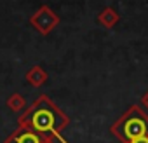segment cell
Returning <instances> with one entry per match:
<instances>
[{"label": "cell", "mask_w": 148, "mask_h": 143, "mask_svg": "<svg viewBox=\"0 0 148 143\" xmlns=\"http://www.w3.org/2000/svg\"><path fill=\"white\" fill-rule=\"evenodd\" d=\"M18 122L19 127H26L35 133L52 136L61 143H68L61 136V131L70 126V117L45 94L38 96L32 103V107L25 110L23 115H19Z\"/></svg>", "instance_id": "cell-1"}, {"label": "cell", "mask_w": 148, "mask_h": 143, "mask_svg": "<svg viewBox=\"0 0 148 143\" xmlns=\"http://www.w3.org/2000/svg\"><path fill=\"white\" fill-rule=\"evenodd\" d=\"M110 131L120 143H131L145 138L148 136V113L141 107L131 105L125 113L112 124Z\"/></svg>", "instance_id": "cell-2"}, {"label": "cell", "mask_w": 148, "mask_h": 143, "mask_svg": "<svg viewBox=\"0 0 148 143\" xmlns=\"http://www.w3.org/2000/svg\"><path fill=\"white\" fill-rule=\"evenodd\" d=\"M30 25L40 33V35H49L58 25H59V16L49 7V6H40L30 18Z\"/></svg>", "instance_id": "cell-3"}, {"label": "cell", "mask_w": 148, "mask_h": 143, "mask_svg": "<svg viewBox=\"0 0 148 143\" xmlns=\"http://www.w3.org/2000/svg\"><path fill=\"white\" fill-rule=\"evenodd\" d=\"M4 143H54V138L35 133L26 127H18L9 138H5Z\"/></svg>", "instance_id": "cell-4"}, {"label": "cell", "mask_w": 148, "mask_h": 143, "mask_svg": "<svg viewBox=\"0 0 148 143\" xmlns=\"http://www.w3.org/2000/svg\"><path fill=\"white\" fill-rule=\"evenodd\" d=\"M25 79L28 80L30 86L33 87H42L45 82H47V72L40 66V65H33L26 74H25Z\"/></svg>", "instance_id": "cell-5"}, {"label": "cell", "mask_w": 148, "mask_h": 143, "mask_svg": "<svg viewBox=\"0 0 148 143\" xmlns=\"http://www.w3.org/2000/svg\"><path fill=\"white\" fill-rule=\"evenodd\" d=\"M119 19H120V16H119V12L113 9V7H105V9H101L99 11V14H98V23L101 25V26H105V28H113L117 23H119Z\"/></svg>", "instance_id": "cell-6"}, {"label": "cell", "mask_w": 148, "mask_h": 143, "mask_svg": "<svg viewBox=\"0 0 148 143\" xmlns=\"http://www.w3.org/2000/svg\"><path fill=\"white\" fill-rule=\"evenodd\" d=\"M7 107H9L12 112H21V110L26 107V101H25V98H23L19 93H14V94L9 96V100H7Z\"/></svg>", "instance_id": "cell-7"}, {"label": "cell", "mask_w": 148, "mask_h": 143, "mask_svg": "<svg viewBox=\"0 0 148 143\" xmlns=\"http://www.w3.org/2000/svg\"><path fill=\"white\" fill-rule=\"evenodd\" d=\"M141 105H143V110L148 113V91L143 94V98H141Z\"/></svg>", "instance_id": "cell-8"}, {"label": "cell", "mask_w": 148, "mask_h": 143, "mask_svg": "<svg viewBox=\"0 0 148 143\" xmlns=\"http://www.w3.org/2000/svg\"><path fill=\"white\" fill-rule=\"evenodd\" d=\"M131 143H148V136H145V138H139V140H134V141H131Z\"/></svg>", "instance_id": "cell-9"}]
</instances>
